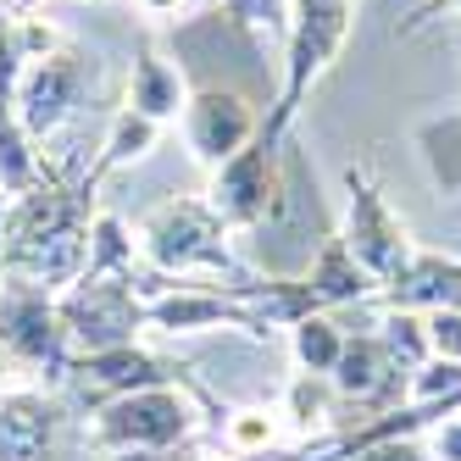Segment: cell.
Masks as SVG:
<instances>
[{
	"label": "cell",
	"mask_w": 461,
	"mask_h": 461,
	"mask_svg": "<svg viewBox=\"0 0 461 461\" xmlns=\"http://www.w3.org/2000/svg\"><path fill=\"white\" fill-rule=\"evenodd\" d=\"M301 356L312 361V367H334L339 361V345H334V334H328V322H306L301 328Z\"/></svg>",
	"instance_id": "cell-12"
},
{
	"label": "cell",
	"mask_w": 461,
	"mask_h": 461,
	"mask_svg": "<svg viewBox=\"0 0 461 461\" xmlns=\"http://www.w3.org/2000/svg\"><path fill=\"white\" fill-rule=\"evenodd\" d=\"M128 112H140L150 122H167L184 112V78L178 68H167L156 50L134 56V84H128Z\"/></svg>",
	"instance_id": "cell-10"
},
{
	"label": "cell",
	"mask_w": 461,
	"mask_h": 461,
	"mask_svg": "<svg viewBox=\"0 0 461 461\" xmlns=\"http://www.w3.org/2000/svg\"><path fill=\"white\" fill-rule=\"evenodd\" d=\"M28 6H40V0H17V12H28Z\"/></svg>",
	"instance_id": "cell-16"
},
{
	"label": "cell",
	"mask_w": 461,
	"mask_h": 461,
	"mask_svg": "<svg viewBox=\"0 0 461 461\" xmlns=\"http://www.w3.org/2000/svg\"><path fill=\"white\" fill-rule=\"evenodd\" d=\"M140 6H145V12H173L178 0H140Z\"/></svg>",
	"instance_id": "cell-15"
},
{
	"label": "cell",
	"mask_w": 461,
	"mask_h": 461,
	"mask_svg": "<svg viewBox=\"0 0 461 461\" xmlns=\"http://www.w3.org/2000/svg\"><path fill=\"white\" fill-rule=\"evenodd\" d=\"M350 184V256L361 261V273H378V278H401L406 273V234L401 222L389 217L384 194L373 189L367 167H350L345 173Z\"/></svg>",
	"instance_id": "cell-4"
},
{
	"label": "cell",
	"mask_w": 461,
	"mask_h": 461,
	"mask_svg": "<svg viewBox=\"0 0 461 461\" xmlns=\"http://www.w3.org/2000/svg\"><path fill=\"white\" fill-rule=\"evenodd\" d=\"M184 128H189V145L201 161L222 167L234 150H245V140H256V117L240 95L228 89H201L194 101L184 106Z\"/></svg>",
	"instance_id": "cell-7"
},
{
	"label": "cell",
	"mask_w": 461,
	"mask_h": 461,
	"mask_svg": "<svg viewBox=\"0 0 461 461\" xmlns=\"http://www.w3.org/2000/svg\"><path fill=\"white\" fill-rule=\"evenodd\" d=\"M61 312V328H73V334L89 345V350H117L134 339L140 328V301L128 284H112L106 273H84L73 284V294L56 306Z\"/></svg>",
	"instance_id": "cell-3"
},
{
	"label": "cell",
	"mask_w": 461,
	"mask_h": 461,
	"mask_svg": "<svg viewBox=\"0 0 461 461\" xmlns=\"http://www.w3.org/2000/svg\"><path fill=\"white\" fill-rule=\"evenodd\" d=\"M84 89H89V61L78 50H50L40 61H28L23 68V84H17V128L28 140H45L56 134L61 122H68L84 101Z\"/></svg>",
	"instance_id": "cell-2"
},
{
	"label": "cell",
	"mask_w": 461,
	"mask_h": 461,
	"mask_svg": "<svg viewBox=\"0 0 461 461\" xmlns=\"http://www.w3.org/2000/svg\"><path fill=\"white\" fill-rule=\"evenodd\" d=\"M228 12L245 17V23H261L267 34H278V28H284V6H278V0H228Z\"/></svg>",
	"instance_id": "cell-13"
},
{
	"label": "cell",
	"mask_w": 461,
	"mask_h": 461,
	"mask_svg": "<svg viewBox=\"0 0 461 461\" xmlns=\"http://www.w3.org/2000/svg\"><path fill=\"white\" fill-rule=\"evenodd\" d=\"M184 434V406L173 394H134L106 411V439H173Z\"/></svg>",
	"instance_id": "cell-9"
},
{
	"label": "cell",
	"mask_w": 461,
	"mask_h": 461,
	"mask_svg": "<svg viewBox=\"0 0 461 461\" xmlns=\"http://www.w3.org/2000/svg\"><path fill=\"white\" fill-rule=\"evenodd\" d=\"M56 428V411L45 394H12L0 406V461H45V439Z\"/></svg>",
	"instance_id": "cell-8"
},
{
	"label": "cell",
	"mask_w": 461,
	"mask_h": 461,
	"mask_svg": "<svg viewBox=\"0 0 461 461\" xmlns=\"http://www.w3.org/2000/svg\"><path fill=\"white\" fill-rule=\"evenodd\" d=\"M434 339L461 356V317H434Z\"/></svg>",
	"instance_id": "cell-14"
},
{
	"label": "cell",
	"mask_w": 461,
	"mask_h": 461,
	"mask_svg": "<svg viewBox=\"0 0 461 461\" xmlns=\"http://www.w3.org/2000/svg\"><path fill=\"white\" fill-rule=\"evenodd\" d=\"M273 150L267 140H250L245 150H234L217 167V189H212V212L228 217V222H261L273 206H278V194H273Z\"/></svg>",
	"instance_id": "cell-6"
},
{
	"label": "cell",
	"mask_w": 461,
	"mask_h": 461,
	"mask_svg": "<svg viewBox=\"0 0 461 461\" xmlns=\"http://www.w3.org/2000/svg\"><path fill=\"white\" fill-rule=\"evenodd\" d=\"M145 250L161 267H228V250L217 245V217L194 201H167L145 217Z\"/></svg>",
	"instance_id": "cell-5"
},
{
	"label": "cell",
	"mask_w": 461,
	"mask_h": 461,
	"mask_svg": "<svg viewBox=\"0 0 461 461\" xmlns=\"http://www.w3.org/2000/svg\"><path fill=\"white\" fill-rule=\"evenodd\" d=\"M345 28H350V0H301V23H294V45H289V89H284L273 122L256 128L267 145L284 140V122L294 117V106H301V95L312 89V78L328 68V56L339 50Z\"/></svg>",
	"instance_id": "cell-1"
},
{
	"label": "cell",
	"mask_w": 461,
	"mask_h": 461,
	"mask_svg": "<svg viewBox=\"0 0 461 461\" xmlns=\"http://www.w3.org/2000/svg\"><path fill=\"white\" fill-rule=\"evenodd\" d=\"M150 145H156V122L140 117V112H122V117L112 122V140H106V150H101V161H95V173H89V178H101V173L122 167V161L145 156Z\"/></svg>",
	"instance_id": "cell-11"
}]
</instances>
